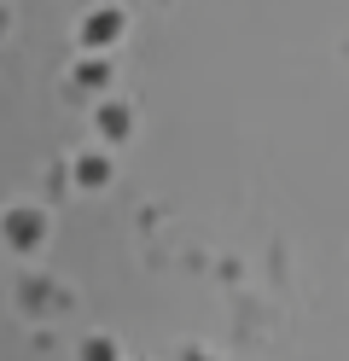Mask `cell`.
<instances>
[{
  "label": "cell",
  "mask_w": 349,
  "mask_h": 361,
  "mask_svg": "<svg viewBox=\"0 0 349 361\" xmlns=\"http://www.w3.org/2000/svg\"><path fill=\"white\" fill-rule=\"evenodd\" d=\"M87 361H116V355H111V344H105V338H93V344H87Z\"/></svg>",
  "instance_id": "277c9868"
},
{
  "label": "cell",
  "mask_w": 349,
  "mask_h": 361,
  "mask_svg": "<svg viewBox=\"0 0 349 361\" xmlns=\"http://www.w3.org/2000/svg\"><path fill=\"white\" fill-rule=\"evenodd\" d=\"M99 128H105V134H123V128H128V117H123V111H116V105H111V111H105V117H99Z\"/></svg>",
  "instance_id": "3957f363"
},
{
  "label": "cell",
  "mask_w": 349,
  "mask_h": 361,
  "mask_svg": "<svg viewBox=\"0 0 349 361\" xmlns=\"http://www.w3.org/2000/svg\"><path fill=\"white\" fill-rule=\"evenodd\" d=\"M116 30H123V18H116V12H93V24H87V41L99 47V41H111Z\"/></svg>",
  "instance_id": "7a4b0ae2"
},
{
  "label": "cell",
  "mask_w": 349,
  "mask_h": 361,
  "mask_svg": "<svg viewBox=\"0 0 349 361\" xmlns=\"http://www.w3.org/2000/svg\"><path fill=\"white\" fill-rule=\"evenodd\" d=\"M6 233H12L18 245H35V239H41V216H35V210H18V216L6 221Z\"/></svg>",
  "instance_id": "6da1fadb"
}]
</instances>
